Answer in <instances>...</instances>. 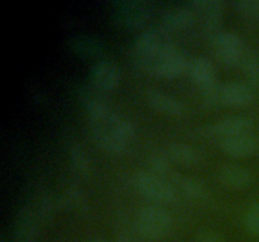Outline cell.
Wrapping results in <instances>:
<instances>
[{"mask_svg":"<svg viewBox=\"0 0 259 242\" xmlns=\"http://www.w3.org/2000/svg\"><path fill=\"white\" fill-rule=\"evenodd\" d=\"M190 59L182 49L172 44L163 50L154 62L151 72L161 77H177L189 68Z\"/></svg>","mask_w":259,"mask_h":242,"instance_id":"5","label":"cell"},{"mask_svg":"<svg viewBox=\"0 0 259 242\" xmlns=\"http://www.w3.org/2000/svg\"><path fill=\"white\" fill-rule=\"evenodd\" d=\"M253 92L247 83L232 81L223 86V103L233 107H242L252 101Z\"/></svg>","mask_w":259,"mask_h":242,"instance_id":"16","label":"cell"},{"mask_svg":"<svg viewBox=\"0 0 259 242\" xmlns=\"http://www.w3.org/2000/svg\"><path fill=\"white\" fill-rule=\"evenodd\" d=\"M239 65L250 82L259 83V57L254 49L245 48Z\"/></svg>","mask_w":259,"mask_h":242,"instance_id":"22","label":"cell"},{"mask_svg":"<svg viewBox=\"0 0 259 242\" xmlns=\"http://www.w3.org/2000/svg\"><path fill=\"white\" fill-rule=\"evenodd\" d=\"M232 4L244 17L252 19L259 18V0H235Z\"/></svg>","mask_w":259,"mask_h":242,"instance_id":"26","label":"cell"},{"mask_svg":"<svg viewBox=\"0 0 259 242\" xmlns=\"http://www.w3.org/2000/svg\"><path fill=\"white\" fill-rule=\"evenodd\" d=\"M78 98L82 102V105L85 106L86 110H88L89 117L90 116H95L98 113L104 112V111L109 110L110 105L106 101V97L103 95V91L98 90L96 87H94L93 85H83L80 86L77 91Z\"/></svg>","mask_w":259,"mask_h":242,"instance_id":"14","label":"cell"},{"mask_svg":"<svg viewBox=\"0 0 259 242\" xmlns=\"http://www.w3.org/2000/svg\"><path fill=\"white\" fill-rule=\"evenodd\" d=\"M223 86L224 85H222L219 81L215 80L214 82L201 87L202 97H204L206 105L217 106L223 102Z\"/></svg>","mask_w":259,"mask_h":242,"instance_id":"25","label":"cell"},{"mask_svg":"<svg viewBox=\"0 0 259 242\" xmlns=\"http://www.w3.org/2000/svg\"><path fill=\"white\" fill-rule=\"evenodd\" d=\"M210 40H211L215 53L223 63L228 66L239 65L245 50V45L235 33L220 30Z\"/></svg>","mask_w":259,"mask_h":242,"instance_id":"7","label":"cell"},{"mask_svg":"<svg viewBox=\"0 0 259 242\" xmlns=\"http://www.w3.org/2000/svg\"><path fill=\"white\" fill-rule=\"evenodd\" d=\"M190 8L195 12V14L200 15L204 20L205 33L210 37L218 34L220 32V20H222L224 4L220 0H192L187 3Z\"/></svg>","mask_w":259,"mask_h":242,"instance_id":"8","label":"cell"},{"mask_svg":"<svg viewBox=\"0 0 259 242\" xmlns=\"http://www.w3.org/2000/svg\"><path fill=\"white\" fill-rule=\"evenodd\" d=\"M63 203L66 204V206L68 207V208H78V207H81V204L83 203L82 198H81L80 194L77 193V192H68L67 194L65 196V199H63Z\"/></svg>","mask_w":259,"mask_h":242,"instance_id":"29","label":"cell"},{"mask_svg":"<svg viewBox=\"0 0 259 242\" xmlns=\"http://www.w3.org/2000/svg\"><path fill=\"white\" fill-rule=\"evenodd\" d=\"M68 44L73 52L85 58L99 57L104 52L103 43L90 35H73L68 39Z\"/></svg>","mask_w":259,"mask_h":242,"instance_id":"19","label":"cell"},{"mask_svg":"<svg viewBox=\"0 0 259 242\" xmlns=\"http://www.w3.org/2000/svg\"><path fill=\"white\" fill-rule=\"evenodd\" d=\"M169 160L171 159L168 158L167 153H159V151L152 153L149 156V168H151L149 171L163 178L169 171Z\"/></svg>","mask_w":259,"mask_h":242,"instance_id":"24","label":"cell"},{"mask_svg":"<svg viewBox=\"0 0 259 242\" xmlns=\"http://www.w3.org/2000/svg\"><path fill=\"white\" fill-rule=\"evenodd\" d=\"M166 28H148L139 33L133 45L134 62L143 70L151 72L154 62L162 52L172 45Z\"/></svg>","mask_w":259,"mask_h":242,"instance_id":"2","label":"cell"},{"mask_svg":"<svg viewBox=\"0 0 259 242\" xmlns=\"http://www.w3.org/2000/svg\"><path fill=\"white\" fill-rule=\"evenodd\" d=\"M197 242H225V238L217 231L202 229L197 234Z\"/></svg>","mask_w":259,"mask_h":242,"instance_id":"28","label":"cell"},{"mask_svg":"<svg viewBox=\"0 0 259 242\" xmlns=\"http://www.w3.org/2000/svg\"><path fill=\"white\" fill-rule=\"evenodd\" d=\"M253 123L249 117L245 116H230V117L220 120L211 128V135L223 140L230 136L242 135V134H249Z\"/></svg>","mask_w":259,"mask_h":242,"instance_id":"11","label":"cell"},{"mask_svg":"<svg viewBox=\"0 0 259 242\" xmlns=\"http://www.w3.org/2000/svg\"><path fill=\"white\" fill-rule=\"evenodd\" d=\"M174 179L179 184L180 188L184 191V193L191 197V198L205 199L207 197L206 186L200 179L186 175H175Z\"/></svg>","mask_w":259,"mask_h":242,"instance_id":"21","label":"cell"},{"mask_svg":"<svg viewBox=\"0 0 259 242\" xmlns=\"http://www.w3.org/2000/svg\"><path fill=\"white\" fill-rule=\"evenodd\" d=\"M245 226L250 233L259 236V202L248 208L245 213Z\"/></svg>","mask_w":259,"mask_h":242,"instance_id":"27","label":"cell"},{"mask_svg":"<svg viewBox=\"0 0 259 242\" xmlns=\"http://www.w3.org/2000/svg\"><path fill=\"white\" fill-rule=\"evenodd\" d=\"M187 71L190 72L192 80L200 86V88L207 86L209 83L214 82L217 80L214 66L207 58L196 57L191 59Z\"/></svg>","mask_w":259,"mask_h":242,"instance_id":"18","label":"cell"},{"mask_svg":"<svg viewBox=\"0 0 259 242\" xmlns=\"http://www.w3.org/2000/svg\"><path fill=\"white\" fill-rule=\"evenodd\" d=\"M147 101L154 110L168 115H181L185 110L181 101L158 90H149L147 92Z\"/></svg>","mask_w":259,"mask_h":242,"instance_id":"17","label":"cell"},{"mask_svg":"<svg viewBox=\"0 0 259 242\" xmlns=\"http://www.w3.org/2000/svg\"><path fill=\"white\" fill-rule=\"evenodd\" d=\"M167 155L171 160L182 165H196L201 161V154L194 146L185 143H174L167 148Z\"/></svg>","mask_w":259,"mask_h":242,"instance_id":"20","label":"cell"},{"mask_svg":"<svg viewBox=\"0 0 259 242\" xmlns=\"http://www.w3.org/2000/svg\"><path fill=\"white\" fill-rule=\"evenodd\" d=\"M222 149L229 155L235 158H243L253 154L257 149V141L250 134L230 136L220 140Z\"/></svg>","mask_w":259,"mask_h":242,"instance_id":"15","label":"cell"},{"mask_svg":"<svg viewBox=\"0 0 259 242\" xmlns=\"http://www.w3.org/2000/svg\"><path fill=\"white\" fill-rule=\"evenodd\" d=\"M90 124L96 144L108 153H123L136 136L134 124L116 113L113 108L91 116Z\"/></svg>","mask_w":259,"mask_h":242,"instance_id":"1","label":"cell"},{"mask_svg":"<svg viewBox=\"0 0 259 242\" xmlns=\"http://www.w3.org/2000/svg\"><path fill=\"white\" fill-rule=\"evenodd\" d=\"M136 224L142 236L156 239L168 233L172 226V218L166 209L158 206H147L139 211Z\"/></svg>","mask_w":259,"mask_h":242,"instance_id":"3","label":"cell"},{"mask_svg":"<svg viewBox=\"0 0 259 242\" xmlns=\"http://www.w3.org/2000/svg\"><path fill=\"white\" fill-rule=\"evenodd\" d=\"M120 81V71L111 60H99L90 70V83L98 90L110 91Z\"/></svg>","mask_w":259,"mask_h":242,"instance_id":"10","label":"cell"},{"mask_svg":"<svg viewBox=\"0 0 259 242\" xmlns=\"http://www.w3.org/2000/svg\"><path fill=\"white\" fill-rule=\"evenodd\" d=\"M133 179L137 189L149 199L167 203L175 198V191L171 184L152 171H137Z\"/></svg>","mask_w":259,"mask_h":242,"instance_id":"4","label":"cell"},{"mask_svg":"<svg viewBox=\"0 0 259 242\" xmlns=\"http://www.w3.org/2000/svg\"><path fill=\"white\" fill-rule=\"evenodd\" d=\"M195 12L186 4L167 8L162 14L163 28L168 30L182 29L191 25L195 20Z\"/></svg>","mask_w":259,"mask_h":242,"instance_id":"12","label":"cell"},{"mask_svg":"<svg viewBox=\"0 0 259 242\" xmlns=\"http://www.w3.org/2000/svg\"><path fill=\"white\" fill-rule=\"evenodd\" d=\"M40 219L32 204H27L19 211L15 221L13 242H35Z\"/></svg>","mask_w":259,"mask_h":242,"instance_id":"9","label":"cell"},{"mask_svg":"<svg viewBox=\"0 0 259 242\" xmlns=\"http://www.w3.org/2000/svg\"><path fill=\"white\" fill-rule=\"evenodd\" d=\"M114 18L128 28L142 27L149 17V4L144 0H119L113 4Z\"/></svg>","mask_w":259,"mask_h":242,"instance_id":"6","label":"cell"},{"mask_svg":"<svg viewBox=\"0 0 259 242\" xmlns=\"http://www.w3.org/2000/svg\"><path fill=\"white\" fill-rule=\"evenodd\" d=\"M120 242H124V241H120Z\"/></svg>","mask_w":259,"mask_h":242,"instance_id":"30","label":"cell"},{"mask_svg":"<svg viewBox=\"0 0 259 242\" xmlns=\"http://www.w3.org/2000/svg\"><path fill=\"white\" fill-rule=\"evenodd\" d=\"M70 156L72 165L82 175H88L91 171V160L86 151L77 143L70 144Z\"/></svg>","mask_w":259,"mask_h":242,"instance_id":"23","label":"cell"},{"mask_svg":"<svg viewBox=\"0 0 259 242\" xmlns=\"http://www.w3.org/2000/svg\"><path fill=\"white\" fill-rule=\"evenodd\" d=\"M219 178L224 186L232 189H244L253 182L252 173L237 164H225L220 168Z\"/></svg>","mask_w":259,"mask_h":242,"instance_id":"13","label":"cell"}]
</instances>
